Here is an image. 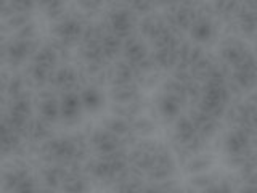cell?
Wrapping results in <instances>:
<instances>
[{
	"mask_svg": "<svg viewBox=\"0 0 257 193\" xmlns=\"http://www.w3.org/2000/svg\"><path fill=\"white\" fill-rule=\"evenodd\" d=\"M201 193H233V188H231V185L227 182V180H223V182H219V183H214L211 185L209 188H206L204 191H201Z\"/></svg>",
	"mask_w": 257,
	"mask_h": 193,
	"instance_id": "cell-42",
	"label": "cell"
},
{
	"mask_svg": "<svg viewBox=\"0 0 257 193\" xmlns=\"http://www.w3.org/2000/svg\"><path fill=\"white\" fill-rule=\"evenodd\" d=\"M142 110H143V99H139V100L131 102V103H124V105H114V103L111 105L112 115L128 119V121L137 118V116H140Z\"/></svg>",
	"mask_w": 257,
	"mask_h": 193,
	"instance_id": "cell-33",
	"label": "cell"
},
{
	"mask_svg": "<svg viewBox=\"0 0 257 193\" xmlns=\"http://www.w3.org/2000/svg\"><path fill=\"white\" fill-rule=\"evenodd\" d=\"M36 190H37L36 179L31 174H28L26 177H23L18 185H16L13 193H36Z\"/></svg>",
	"mask_w": 257,
	"mask_h": 193,
	"instance_id": "cell-41",
	"label": "cell"
},
{
	"mask_svg": "<svg viewBox=\"0 0 257 193\" xmlns=\"http://www.w3.org/2000/svg\"><path fill=\"white\" fill-rule=\"evenodd\" d=\"M39 48L36 40H23V39H15L12 42H8L5 50L0 52L7 63H10L12 66H20L26 60L32 58V55Z\"/></svg>",
	"mask_w": 257,
	"mask_h": 193,
	"instance_id": "cell-7",
	"label": "cell"
},
{
	"mask_svg": "<svg viewBox=\"0 0 257 193\" xmlns=\"http://www.w3.org/2000/svg\"><path fill=\"white\" fill-rule=\"evenodd\" d=\"M79 58L82 64H109L101 53L100 44H79Z\"/></svg>",
	"mask_w": 257,
	"mask_h": 193,
	"instance_id": "cell-31",
	"label": "cell"
},
{
	"mask_svg": "<svg viewBox=\"0 0 257 193\" xmlns=\"http://www.w3.org/2000/svg\"><path fill=\"white\" fill-rule=\"evenodd\" d=\"M104 10L106 12H104L103 23H104V26H106L109 34L119 37L122 42L125 39L135 36L139 18L128 10L127 5L112 4V5H106Z\"/></svg>",
	"mask_w": 257,
	"mask_h": 193,
	"instance_id": "cell-2",
	"label": "cell"
},
{
	"mask_svg": "<svg viewBox=\"0 0 257 193\" xmlns=\"http://www.w3.org/2000/svg\"><path fill=\"white\" fill-rule=\"evenodd\" d=\"M175 172V161L164 145L161 147V150L158 151V155L155 158V163L150 167V171L147 174V177L153 182H167L171 180V177Z\"/></svg>",
	"mask_w": 257,
	"mask_h": 193,
	"instance_id": "cell-9",
	"label": "cell"
},
{
	"mask_svg": "<svg viewBox=\"0 0 257 193\" xmlns=\"http://www.w3.org/2000/svg\"><path fill=\"white\" fill-rule=\"evenodd\" d=\"M85 23L87 21L80 15H66L55 24L53 28L55 40H58V42L64 44L66 47L79 44L80 39H82Z\"/></svg>",
	"mask_w": 257,
	"mask_h": 193,
	"instance_id": "cell-3",
	"label": "cell"
},
{
	"mask_svg": "<svg viewBox=\"0 0 257 193\" xmlns=\"http://www.w3.org/2000/svg\"><path fill=\"white\" fill-rule=\"evenodd\" d=\"M131 127H132V134L139 139V137H148L155 132L156 124L155 121L148 116H137L131 119Z\"/></svg>",
	"mask_w": 257,
	"mask_h": 193,
	"instance_id": "cell-36",
	"label": "cell"
},
{
	"mask_svg": "<svg viewBox=\"0 0 257 193\" xmlns=\"http://www.w3.org/2000/svg\"><path fill=\"white\" fill-rule=\"evenodd\" d=\"M100 47H101V53L104 56V60L108 63L116 61L122 56V40L116 36L109 34V32H106L104 37L101 39Z\"/></svg>",
	"mask_w": 257,
	"mask_h": 193,
	"instance_id": "cell-27",
	"label": "cell"
},
{
	"mask_svg": "<svg viewBox=\"0 0 257 193\" xmlns=\"http://www.w3.org/2000/svg\"><path fill=\"white\" fill-rule=\"evenodd\" d=\"M249 53H251V50H249L247 45L243 42V40H239L238 37H228L220 45L222 64H223V66L230 68V69L236 68Z\"/></svg>",
	"mask_w": 257,
	"mask_h": 193,
	"instance_id": "cell-11",
	"label": "cell"
},
{
	"mask_svg": "<svg viewBox=\"0 0 257 193\" xmlns=\"http://www.w3.org/2000/svg\"><path fill=\"white\" fill-rule=\"evenodd\" d=\"M239 193H257V187H254V185H244L243 188L239 190Z\"/></svg>",
	"mask_w": 257,
	"mask_h": 193,
	"instance_id": "cell-43",
	"label": "cell"
},
{
	"mask_svg": "<svg viewBox=\"0 0 257 193\" xmlns=\"http://www.w3.org/2000/svg\"><path fill=\"white\" fill-rule=\"evenodd\" d=\"M4 105H5V100H4V96L0 95V113H2V110H4Z\"/></svg>",
	"mask_w": 257,
	"mask_h": 193,
	"instance_id": "cell-46",
	"label": "cell"
},
{
	"mask_svg": "<svg viewBox=\"0 0 257 193\" xmlns=\"http://www.w3.org/2000/svg\"><path fill=\"white\" fill-rule=\"evenodd\" d=\"M212 166V158L209 155H193L191 158H188L187 164H185V171L191 175H196V174H204L207 169H211Z\"/></svg>",
	"mask_w": 257,
	"mask_h": 193,
	"instance_id": "cell-34",
	"label": "cell"
},
{
	"mask_svg": "<svg viewBox=\"0 0 257 193\" xmlns=\"http://www.w3.org/2000/svg\"><path fill=\"white\" fill-rule=\"evenodd\" d=\"M50 88L53 92L61 93H68V92H79L82 88V80H80V72L64 64V66L56 68L52 72L50 77Z\"/></svg>",
	"mask_w": 257,
	"mask_h": 193,
	"instance_id": "cell-6",
	"label": "cell"
},
{
	"mask_svg": "<svg viewBox=\"0 0 257 193\" xmlns=\"http://www.w3.org/2000/svg\"><path fill=\"white\" fill-rule=\"evenodd\" d=\"M142 193H161L159 187H148V188H143Z\"/></svg>",
	"mask_w": 257,
	"mask_h": 193,
	"instance_id": "cell-44",
	"label": "cell"
},
{
	"mask_svg": "<svg viewBox=\"0 0 257 193\" xmlns=\"http://www.w3.org/2000/svg\"><path fill=\"white\" fill-rule=\"evenodd\" d=\"M52 72L53 71H48V69H45L42 66H37V64L31 63L28 66L26 74H24V79H26L28 85H32V87L40 88V90H42L45 85L50 84Z\"/></svg>",
	"mask_w": 257,
	"mask_h": 193,
	"instance_id": "cell-28",
	"label": "cell"
},
{
	"mask_svg": "<svg viewBox=\"0 0 257 193\" xmlns=\"http://www.w3.org/2000/svg\"><path fill=\"white\" fill-rule=\"evenodd\" d=\"M215 32H217L215 23L212 20V16H207V15H198V18L190 28V36L196 44L211 42L215 37Z\"/></svg>",
	"mask_w": 257,
	"mask_h": 193,
	"instance_id": "cell-17",
	"label": "cell"
},
{
	"mask_svg": "<svg viewBox=\"0 0 257 193\" xmlns=\"http://www.w3.org/2000/svg\"><path fill=\"white\" fill-rule=\"evenodd\" d=\"M182 107H183L182 102H179L177 99H174L172 95H167V93H163L156 100V110L161 115V118L166 121H175L179 118Z\"/></svg>",
	"mask_w": 257,
	"mask_h": 193,
	"instance_id": "cell-25",
	"label": "cell"
},
{
	"mask_svg": "<svg viewBox=\"0 0 257 193\" xmlns=\"http://www.w3.org/2000/svg\"><path fill=\"white\" fill-rule=\"evenodd\" d=\"M42 8H44V13L50 20L60 21L61 18H64V16H66V5H64V4H60V2L44 4Z\"/></svg>",
	"mask_w": 257,
	"mask_h": 193,
	"instance_id": "cell-38",
	"label": "cell"
},
{
	"mask_svg": "<svg viewBox=\"0 0 257 193\" xmlns=\"http://www.w3.org/2000/svg\"><path fill=\"white\" fill-rule=\"evenodd\" d=\"M139 74L134 66H131L127 61L119 58L108 64L106 68V84L109 87H117V85H127V84H137Z\"/></svg>",
	"mask_w": 257,
	"mask_h": 193,
	"instance_id": "cell-10",
	"label": "cell"
},
{
	"mask_svg": "<svg viewBox=\"0 0 257 193\" xmlns=\"http://www.w3.org/2000/svg\"><path fill=\"white\" fill-rule=\"evenodd\" d=\"M108 99L114 105H124L131 103L142 99L140 95V87L137 84H127V85H117V87H109Z\"/></svg>",
	"mask_w": 257,
	"mask_h": 193,
	"instance_id": "cell-23",
	"label": "cell"
},
{
	"mask_svg": "<svg viewBox=\"0 0 257 193\" xmlns=\"http://www.w3.org/2000/svg\"><path fill=\"white\" fill-rule=\"evenodd\" d=\"M31 60L34 64H37V66H42L48 71H55L56 68H58V63H60L58 55H56L55 48L50 44L39 45V48L34 52Z\"/></svg>",
	"mask_w": 257,
	"mask_h": 193,
	"instance_id": "cell-26",
	"label": "cell"
},
{
	"mask_svg": "<svg viewBox=\"0 0 257 193\" xmlns=\"http://www.w3.org/2000/svg\"><path fill=\"white\" fill-rule=\"evenodd\" d=\"M52 124L45 123L44 119H40L39 116L31 118L29 123L26 126L23 139H26L31 143H45L47 140L52 139Z\"/></svg>",
	"mask_w": 257,
	"mask_h": 193,
	"instance_id": "cell-21",
	"label": "cell"
},
{
	"mask_svg": "<svg viewBox=\"0 0 257 193\" xmlns=\"http://www.w3.org/2000/svg\"><path fill=\"white\" fill-rule=\"evenodd\" d=\"M28 174L29 171L24 166H16V167L8 169V171H5L4 175L0 177V190L5 193H13L16 185H18L23 177H26Z\"/></svg>",
	"mask_w": 257,
	"mask_h": 193,
	"instance_id": "cell-30",
	"label": "cell"
},
{
	"mask_svg": "<svg viewBox=\"0 0 257 193\" xmlns=\"http://www.w3.org/2000/svg\"><path fill=\"white\" fill-rule=\"evenodd\" d=\"M84 164L68 166V174L61 183L63 193H88L90 191V177L82 171Z\"/></svg>",
	"mask_w": 257,
	"mask_h": 193,
	"instance_id": "cell-13",
	"label": "cell"
},
{
	"mask_svg": "<svg viewBox=\"0 0 257 193\" xmlns=\"http://www.w3.org/2000/svg\"><path fill=\"white\" fill-rule=\"evenodd\" d=\"M128 10H131L137 18H143V16H148L151 13H155V5L153 4H147V2H132V4H127Z\"/></svg>",
	"mask_w": 257,
	"mask_h": 193,
	"instance_id": "cell-40",
	"label": "cell"
},
{
	"mask_svg": "<svg viewBox=\"0 0 257 193\" xmlns=\"http://www.w3.org/2000/svg\"><path fill=\"white\" fill-rule=\"evenodd\" d=\"M36 193H55V190H50V188H37Z\"/></svg>",
	"mask_w": 257,
	"mask_h": 193,
	"instance_id": "cell-45",
	"label": "cell"
},
{
	"mask_svg": "<svg viewBox=\"0 0 257 193\" xmlns=\"http://www.w3.org/2000/svg\"><path fill=\"white\" fill-rule=\"evenodd\" d=\"M101 127L106 129L108 132H111L112 135H116L117 139L122 142V147L125 148L127 143H131L128 140L131 139H137V137L132 134V127H131V121L124 119V118H119L111 115L106 119H103Z\"/></svg>",
	"mask_w": 257,
	"mask_h": 193,
	"instance_id": "cell-19",
	"label": "cell"
},
{
	"mask_svg": "<svg viewBox=\"0 0 257 193\" xmlns=\"http://www.w3.org/2000/svg\"><path fill=\"white\" fill-rule=\"evenodd\" d=\"M188 118L191 119V123L195 124L196 127V132L203 137V139H209V137H212L217 131H219V126H220V121L212 118L211 115H207V113L201 111L198 108H193L190 111Z\"/></svg>",
	"mask_w": 257,
	"mask_h": 193,
	"instance_id": "cell-18",
	"label": "cell"
},
{
	"mask_svg": "<svg viewBox=\"0 0 257 193\" xmlns=\"http://www.w3.org/2000/svg\"><path fill=\"white\" fill-rule=\"evenodd\" d=\"M88 148L93 153L95 158H104L109 155H114L116 151L122 150V142L116 135L108 132L106 129L98 127L88 134Z\"/></svg>",
	"mask_w": 257,
	"mask_h": 193,
	"instance_id": "cell-5",
	"label": "cell"
},
{
	"mask_svg": "<svg viewBox=\"0 0 257 193\" xmlns=\"http://www.w3.org/2000/svg\"><path fill=\"white\" fill-rule=\"evenodd\" d=\"M7 113L24 116V118H31V115H32V99H31V95L26 92L23 95L15 96V99H10V100H8Z\"/></svg>",
	"mask_w": 257,
	"mask_h": 193,
	"instance_id": "cell-32",
	"label": "cell"
},
{
	"mask_svg": "<svg viewBox=\"0 0 257 193\" xmlns=\"http://www.w3.org/2000/svg\"><path fill=\"white\" fill-rule=\"evenodd\" d=\"M37 111L39 118L48 124H55L60 121V99L52 88H42L37 96Z\"/></svg>",
	"mask_w": 257,
	"mask_h": 193,
	"instance_id": "cell-12",
	"label": "cell"
},
{
	"mask_svg": "<svg viewBox=\"0 0 257 193\" xmlns=\"http://www.w3.org/2000/svg\"><path fill=\"white\" fill-rule=\"evenodd\" d=\"M151 56V53L148 52V47L145 44V40L139 36H132L125 39L122 42V58L124 61H127L131 66L135 68V71H139V68L147 61ZM139 74V72H137Z\"/></svg>",
	"mask_w": 257,
	"mask_h": 193,
	"instance_id": "cell-8",
	"label": "cell"
},
{
	"mask_svg": "<svg viewBox=\"0 0 257 193\" xmlns=\"http://www.w3.org/2000/svg\"><path fill=\"white\" fill-rule=\"evenodd\" d=\"M68 174V167L63 164H56V163H48L42 169V182L45 185V188L56 190L61 188V183L64 180V177Z\"/></svg>",
	"mask_w": 257,
	"mask_h": 193,
	"instance_id": "cell-24",
	"label": "cell"
},
{
	"mask_svg": "<svg viewBox=\"0 0 257 193\" xmlns=\"http://www.w3.org/2000/svg\"><path fill=\"white\" fill-rule=\"evenodd\" d=\"M215 180H214V177L212 175H209V174H196V175H193L191 177V180H190V185L193 188H196V190H201V191H204L206 188H209L211 185H214Z\"/></svg>",
	"mask_w": 257,
	"mask_h": 193,
	"instance_id": "cell-39",
	"label": "cell"
},
{
	"mask_svg": "<svg viewBox=\"0 0 257 193\" xmlns=\"http://www.w3.org/2000/svg\"><path fill=\"white\" fill-rule=\"evenodd\" d=\"M143 188L145 187H143L142 179H137V177L128 175L125 180L112 185L109 193H142Z\"/></svg>",
	"mask_w": 257,
	"mask_h": 193,
	"instance_id": "cell-37",
	"label": "cell"
},
{
	"mask_svg": "<svg viewBox=\"0 0 257 193\" xmlns=\"http://www.w3.org/2000/svg\"><path fill=\"white\" fill-rule=\"evenodd\" d=\"M82 103L79 99V92H68L60 95V119L66 124H74L80 121L82 115Z\"/></svg>",
	"mask_w": 257,
	"mask_h": 193,
	"instance_id": "cell-14",
	"label": "cell"
},
{
	"mask_svg": "<svg viewBox=\"0 0 257 193\" xmlns=\"http://www.w3.org/2000/svg\"><path fill=\"white\" fill-rule=\"evenodd\" d=\"M79 99L82 103L84 111L88 113H98L104 107V93L100 87L85 85L79 90Z\"/></svg>",
	"mask_w": 257,
	"mask_h": 193,
	"instance_id": "cell-22",
	"label": "cell"
},
{
	"mask_svg": "<svg viewBox=\"0 0 257 193\" xmlns=\"http://www.w3.org/2000/svg\"><path fill=\"white\" fill-rule=\"evenodd\" d=\"M251 143H252V137L241 127H235L233 131H230L223 140L225 151H227L228 156L244 155V153L251 150Z\"/></svg>",
	"mask_w": 257,
	"mask_h": 193,
	"instance_id": "cell-15",
	"label": "cell"
},
{
	"mask_svg": "<svg viewBox=\"0 0 257 193\" xmlns=\"http://www.w3.org/2000/svg\"><path fill=\"white\" fill-rule=\"evenodd\" d=\"M198 5L196 4H179V5H169L164 20L167 26L177 34H182L185 31H190L193 23L198 18Z\"/></svg>",
	"mask_w": 257,
	"mask_h": 193,
	"instance_id": "cell-4",
	"label": "cell"
},
{
	"mask_svg": "<svg viewBox=\"0 0 257 193\" xmlns=\"http://www.w3.org/2000/svg\"><path fill=\"white\" fill-rule=\"evenodd\" d=\"M167 26V23L164 20V16H161L158 13H151L148 16H143L137 23V31H139V37L142 39H148L150 42L155 39L161 31Z\"/></svg>",
	"mask_w": 257,
	"mask_h": 193,
	"instance_id": "cell-20",
	"label": "cell"
},
{
	"mask_svg": "<svg viewBox=\"0 0 257 193\" xmlns=\"http://www.w3.org/2000/svg\"><path fill=\"white\" fill-rule=\"evenodd\" d=\"M235 26L244 36L257 34V4H241L239 10L235 16Z\"/></svg>",
	"mask_w": 257,
	"mask_h": 193,
	"instance_id": "cell-16",
	"label": "cell"
},
{
	"mask_svg": "<svg viewBox=\"0 0 257 193\" xmlns=\"http://www.w3.org/2000/svg\"><path fill=\"white\" fill-rule=\"evenodd\" d=\"M179 48V47H177ZM177 48H159L151 53V60L158 71L175 69L177 66Z\"/></svg>",
	"mask_w": 257,
	"mask_h": 193,
	"instance_id": "cell-29",
	"label": "cell"
},
{
	"mask_svg": "<svg viewBox=\"0 0 257 193\" xmlns=\"http://www.w3.org/2000/svg\"><path fill=\"white\" fill-rule=\"evenodd\" d=\"M85 174L90 177V180L103 185H116L125 180L131 171H128L127 150L122 148L116 151L114 155L104 158H93L85 164Z\"/></svg>",
	"mask_w": 257,
	"mask_h": 193,
	"instance_id": "cell-1",
	"label": "cell"
},
{
	"mask_svg": "<svg viewBox=\"0 0 257 193\" xmlns=\"http://www.w3.org/2000/svg\"><path fill=\"white\" fill-rule=\"evenodd\" d=\"M26 85H28V82H26V79H24V76L8 74L2 92H5L8 95V99H15V96L26 93Z\"/></svg>",
	"mask_w": 257,
	"mask_h": 193,
	"instance_id": "cell-35",
	"label": "cell"
}]
</instances>
